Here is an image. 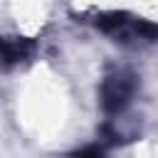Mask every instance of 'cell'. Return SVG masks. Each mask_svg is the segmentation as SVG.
Wrapping results in <instances>:
<instances>
[{"mask_svg": "<svg viewBox=\"0 0 158 158\" xmlns=\"http://www.w3.org/2000/svg\"><path fill=\"white\" fill-rule=\"evenodd\" d=\"M101 156H104V153H101L99 146H89V148H81V151L72 153V158H101Z\"/></svg>", "mask_w": 158, "mask_h": 158, "instance_id": "obj_4", "label": "cell"}, {"mask_svg": "<svg viewBox=\"0 0 158 158\" xmlns=\"http://www.w3.org/2000/svg\"><path fill=\"white\" fill-rule=\"evenodd\" d=\"M96 27L106 35L118 37L121 42L128 40H158V25L146 20H133L123 12H106L96 17Z\"/></svg>", "mask_w": 158, "mask_h": 158, "instance_id": "obj_1", "label": "cell"}, {"mask_svg": "<svg viewBox=\"0 0 158 158\" xmlns=\"http://www.w3.org/2000/svg\"><path fill=\"white\" fill-rule=\"evenodd\" d=\"M133 86H136V81H133V77L128 72H116V74L106 77V81L101 86V104H104V109L109 114H118L128 104V99L133 94Z\"/></svg>", "mask_w": 158, "mask_h": 158, "instance_id": "obj_2", "label": "cell"}, {"mask_svg": "<svg viewBox=\"0 0 158 158\" xmlns=\"http://www.w3.org/2000/svg\"><path fill=\"white\" fill-rule=\"evenodd\" d=\"M32 52V42L25 37H2L0 40V62L2 64H17L27 59Z\"/></svg>", "mask_w": 158, "mask_h": 158, "instance_id": "obj_3", "label": "cell"}]
</instances>
